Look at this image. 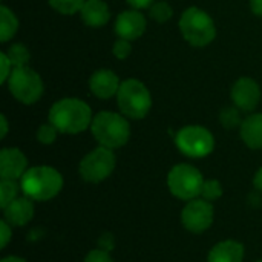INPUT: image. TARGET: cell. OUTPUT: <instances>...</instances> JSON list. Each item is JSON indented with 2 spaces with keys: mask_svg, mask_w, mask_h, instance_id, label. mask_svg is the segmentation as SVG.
Instances as JSON below:
<instances>
[{
  "mask_svg": "<svg viewBox=\"0 0 262 262\" xmlns=\"http://www.w3.org/2000/svg\"><path fill=\"white\" fill-rule=\"evenodd\" d=\"M92 111L89 104L78 98H63L49 111V123L61 134H80L92 124Z\"/></svg>",
  "mask_w": 262,
  "mask_h": 262,
  "instance_id": "1",
  "label": "cell"
},
{
  "mask_svg": "<svg viewBox=\"0 0 262 262\" xmlns=\"http://www.w3.org/2000/svg\"><path fill=\"white\" fill-rule=\"evenodd\" d=\"M63 187L61 173L49 166L31 167L20 178V189L32 201H48L55 198Z\"/></svg>",
  "mask_w": 262,
  "mask_h": 262,
  "instance_id": "2",
  "label": "cell"
},
{
  "mask_svg": "<svg viewBox=\"0 0 262 262\" xmlns=\"http://www.w3.org/2000/svg\"><path fill=\"white\" fill-rule=\"evenodd\" d=\"M91 130L94 138L107 149L123 147L130 137V126L127 120L115 112H100L94 117Z\"/></svg>",
  "mask_w": 262,
  "mask_h": 262,
  "instance_id": "3",
  "label": "cell"
},
{
  "mask_svg": "<svg viewBox=\"0 0 262 262\" xmlns=\"http://www.w3.org/2000/svg\"><path fill=\"white\" fill-rule=\"evenodd\" d=\"M117 103L124 117L141 120L149 114L152 107V97L149 89L141 81L129 78L120 84L117 92Z\"/></svg>",
  "mask_w": 262,
  "mask_h": 262,
  "instance_id": "4",
  "label": "cell"
},
{
  "mask_svg": "<svg viewBox=\"0 0 262 262\" xmlns=\"http://www.w3.org/2000/svg\"><path fill=\"white\" fill-rule=\"evenodd\" d=\"M180 31L183 37L196 48L207 46L216 35V28L212 17L206 11L195 6L183 12L180 18Z\"/></svg>",
  "mask_w": 262,
  "mask_h": 262,
  "instance_id": "5",
  "label": "cell"
},
{
  "mask_svg": "<svg viewBox=\"0 0 262 262\" xmlns=\"http://www.w3.org/2000/svg\"><path fill=\"white\" fill-rule=\"evenodd\" d=\"M204 178L201 172L190 164H178L167 175V187L173 196L183 201L196 200L201 195Z\"/></svg>",
  "mask_w": 262,
  "mask_h": 262,
  "instance_id": "6",
  "label": "cell"
},
{
  "mask_svg": "<svg viewBox=\"0 0 262 262\" xmlns=\"http://www.w3.org/2000/svg\"><path fill=\"white\" fill-rule=\"evenodd\" d=\"M6 83L12 97L23 104H32L43 95V81L40 75L28 66L14 68Z\"/></svg>",
  "mask_w": 262,
  "mask_h": 262,
  "instance_id": "7",
  "label": "cell"
},
{
  "mask_svg": "<svg viewBox=\"0 0 262 262\" xmlns=\"http://www.w3.org/2000/svg\"><path fill=\"white\" fill-rule=\"evenodd\" d=\"M177 147L190 158H204L215 147L213 135L203 126H186L175 137Z\"/></svg>",
  "mask_w": 262,
  "mask_h": 262,
  "instance_id": "8",
  "label": "cell"
},
{
  "mask_svg": "<svg viewBox=\"0 0 262 262\" xmlns=\"http://www.w3.org/2000/svg\"><path fill=\"white\" fill-rule=\"evenodd\" d=\"M117 160L112 152V149H107L104 146H100L89 152L81 161H80V175L88 183H101L104 181L115 169Z\"/></svg>",
  "mask_w": 262,
  "mask_h": 262,
  "instance_id": "9",
  "label": "cell"
},
{
  "mask_svg": "<svg viewBox=\"0 0 262 262\" xmlns=\"http://www.w3.org/2000/svg\"><path fill=\"white\" fill-rule=\"evenodd\" d=\"M215 210L210 201L192 200L181 210V224L192 233H203L210 229L213 223Z\"/></svg>",
  "mask_w": 262,
  "mask_h": 262,
  "instance_id": "10",
  "label": "cell"
},
{
  "mask_svg": "<svg viewBox=\"0 0 262 262\" xmlns=\"http://www.w3.org/2000/svg\"><path fill=\"white\" fill-rule=\"evenodd\" d=\"M261 98V89L258 83L249 77L239 78L232 88V100L241 111H253Z\"/></svg>",
  "mask_w": 262,
  "mask_h": 262,
  "instance_id": "11",
  "label": "cell"
},
{
  "mask_svg": "<svg viewBox=\"0 0 262 262\" xmlns=\"http://www.w3.org/2000/svg\"><path fill=\"white\" fill-rule=\"evenodd\" d=\"M28 170V160L20 149L5 147L0 152V177L2 180H20Z\"/></svg>",
  "mask_w": 262,
  "mask_h": 262,
  "instance_id": "12",
  "label": "cell"
},
{
  "mask_svg": "<svg viewBox=\"0 0 262 262\" xmlns=\"http://www.w3.org/2000/svg\"><path fill=\"white\" fill-rule=\"evenodd\" d=\"M146 31V18L137 9L124 11L117 17L115 21V32L120 38L126 40H137Z\"/></svg>",
  "mask_w": 262,
  "mask_h": 262,
  "instance_id": "13",
  "label": "cell"
},
{
  "mask_svg": "<svg viewBox=\"0 0 262 262\" xmlns=\"http://www.w3.org/2000/svg\"><path fill=\"white\" fill-rule=\"evenodd\" d=\"M120 78L117 77L115 72L109 71V69H100L95 71L89 80V88L91 92L103 100H107L114 95H117L118 89H120Z\"/></svg>",
  "mask_w": 262,
  "mask_h": 262,
  "instance_id": "14",
  "label": "cell"
},
{
  "mask_svg": "<svg viewBox=\"0 0 262 262\" xmlns=\"http://www.w3.org/2000/svg\"><path fill=\"white\" fill-rule=\"evenodd\" d=\"M34 216V204L28 196L15 198L11 204L3 209V220L11 226H26Z\"/></svg>",
  "mask_w": 262,
  "mask_h": 262,
  "instance_id": "15",
  "label": "cell"
},
{
  "mask_svg": "<svg viewBox=\"0 0 262 262\" xmlns=\"http://www.w3.org/2000/svg\"><path fill=\"white\" fill-rule=\"evenodd\" d=\"M244 246L238 241H221L209 252L207 262H243Z\"/></svg>",
  "mask_w": 262,
  "mask_h": 262,
  "instance_id": "16",
  "label": "cell"
},
{
  "mask_svg": "<svg viewBox=\"0 0 262 262\" xmlns=\"http://www.w3.org/2000/svg\"><path fill=\"white\" fill-rule=\"evenodd\" d=\"M80 14L84 25L91 28H101L111 18V11L103 0H86Z\"/></svg>",
  "mask_w": 262,
  "mask_h": 262,
  "instance_id": "17",
  "label": "cell"
},
{
  "mask_svg": "<svg viewBox=\"0 0 262 262\" xmlns=\"http://www.w3.org/2000/svg\"><path fill=\"white\" fill-rule=\"evenodd\" d=\"M241 127V138L250 149H262V114L247 117Z\"/></svg>",
  "mask_w": 262,
  "mask_h": 262,
  "instance_id": "18",
  "label": "cell"
},
{
  "mask_svg": "<svg viewBox=\"0 0 262 262\" xmlns=\"http://www.w3.org/2000/svg\"><path fill=\"white\" fill-rule=\"evenodd\" d=\"M17 28L18 20L14 15V12L6 6H0V41H8L17 32Z\"/></svg>",
  "mask_w": 262,
  "mask_h": 262,
  "instance_id": "19",
  "label": "cell"
},
{
  "mask_svg": "<svg viewBox=\"0 0 262 262\" xmlns=\"http://www.w3.org/2000/svg\"><path fill=\"white\" fill-rule=\"evenodd\" d=\"M9 61L12 63L14 68H20V66H26L29 58H31V54L28 51V48L25 45H20V43H15L12 45L8 52H6Z\"/></svg>",
  "mask_w": 262,
  "mask_h": 262,
  "instance_id": "20",
  "label": "cell"
},
{
  "mask_svg": "<svg viewBox=\"0 0 262 262\" xmlns=\"http://www.w3.org/2000/svg\"><path fill=\"white\" fill-rule=\"evenodd\" d=\"M18 189L20 186L12 180H2L0 183V207L5 209L8 204H11L15 198H18Z\"/></svg>",
  "mask_w": 262,
  "mask_h": 262,
  "instance_id": "21",
  "label": "cell"
},
{
  "mask_svg": "<svg viewBox=\"0 0 262 262\" xmlns=\"http://www.w3.org/2000/svg\"><path fill=\"white\" fill-rule=\"evenodd\" d=\"M86 0H49V5L60 14L72 15L80 12Z\"/></svg>",
  "mask_w": 262,
  "mask_h": 262,
  "instance_id": "22",
  "label": "cell"
},
{
  "mask_svg": "<svg viewBox=\"0 0 262 262\" xmlns=\"http://www.w3.org/2000/svg\"><path fill=\"white\" fill-rule=\"evenodd\" d=\"M149 14H150V17H152L155 21H158V23H166V21L172 17L173 11H172V6H170L167 2H155L154 5H150Z\"/></svg>",
  "mask_w": 262,
  "mask_h": 262,
  "instance_id": "23",
  "label": "cell"
},
{
  "mask_svg": "<svg viewBox=\"0 0 262 262\" xmlns=\"http://www.w3.org/2000/svg\"><path fill=\"white\" fill-rule=\"evenodd\" d=\"M220 120H221V124H223L226 129H233V127H238V126L243 124L238 107H226V109L221 112Z\"/></svg>",
  "mask_w": 262,
  "mask_h": 262,
  "instance_id": "24",
  "label": "cell"
},
{
  "mask_svg": "<svg viewBox=\"0 0 262 262\" xmlns=\"http://www.w3.org/2000/svg\"><path fill=\"white\" fill-rule=\"evenodd\" d=\"M223 195V186L218 180H209L204 181L203 190H201V196L206 201H216L218 198H221Z\"/></svg>",
  "mask_w": 262,
  "mask_h": 262,
  "instance_id": "25",
  "label": "cell"
},
{
  "mask_svg": "<svg viewBox=\"0 0 262 262\" xmlns=\"http://www.w3.org/2000/svg\"><path fill=\"white\" fill-rule=\"evenodd\" d=\"M57 134H58V129L52 124V123H46V124H41L37 130V140L41 143V144H52L57 138Z\"/></svg>",
  "mask_w": 262,
  "mask_h": 262,
  "instance_id": "26",
  "label": "cell"
},
{
  "mask_svg": "<svg viewBox=\"0 0 262 262\" xmlns=\"http://www.w3.org/2000/svg\"><path fill=\"white\" fill-rule=\"evenodd\" d=\"M114 55L120 60H124L130 55L132 52V46H130V40H126V38H120L114 43Z\"/></svg>",
  "mask_w": 262,
  "mask_h": 262,
  "instance_id": "27",
  "label": "cell"
},
{
  "mask_svg": "<svg viewBox=\"0 0 262 262\" xmlns=\"http://www.w3.org/2000/svg\"><path fill=\"white\" fill-rule=\"evenodd\" d=\"M12 69H14V66H12V63L9 61L6 52H2V54H0V83H6V81H8V78H9Z\"/></svg>",
  "mask_w": 262,
  "mask_h": 262,
  "instance_id": "28",
  "label": "cell"
},
{
  "mask_svg": "<svg viewBox=\"0 0 262 262\" xmlns=\"http://www.w3.org/2000/svg\"><path fill=\"white\" fill-rule=\"evenodd\" d=\"M83 262H114V259L111 258L109 252L101 250V249H95V250H91L86 255Z\"/></svg>",
  "mask_w": 262,
  "mask_h": 262,
  "instance_id": "29",
  "label": "cell"
},
{
  "mask_svg": "<svg viewBox=\"0 0 262 262\" xmlns=\"http://www.w3.org/2000/svg\"><path fill=\"white\" fill-rule=\"evenodd\" d=\"M11 224L9 223H6L5 220H2L0 221V247L2 249H5L8 244H9V241H11V238H12V230H11Z\"/></svg>",
  "mask_w": 262,
  "mask_h": 262,
  "instance_id": "30",
  "label": "cell"
},
{
  "mask_svg": "<svg viewBox=\"0 0 262 262\" xmlns=\"http://www.w3.org/2000/svg\"><path fill=\"white\" fill-rule=\"evenodd\" d=\"M100 247L98 249H101V250H106V252H111L112 249H114V246H115V243H114V236L112 235H109V233H106V235H103L101 238H100Z\"/></svg>",
  "mask_w": 262,
  "mask_h": 262,
  "instance_id": "31",
  "label": "cell"
},
{
  "mask_svg": "<svg viewBox=\"0 0 262 262\" xmlns=\"http://www.w3.org/2000/svg\"><path fill=\"white\" fill-rule=\"evenodd\" d=\"M130 6H134L135 9H143L147 8L154 3V0H126Z\"/></svg>",
  "mask_w": 262,
  "mask_h": 262,
  "instance_id": "32",
  "label": "cell"
},
{
  "mask_svg": "<svg viewBox=\"0 0 262 262\" xmlns=\"http://www.w3.org/2000/svg\"><path fill=\"white\" fill-rule=\"evenodd\" d=\"M250 8L256 15L262 17V0H250Z\"/></svg>",
  "mask_w": 262,
  "mask_h": 262,
  "instance_id": "33",
  "label": "cell"
},
{
  "mask_svg": "<svg viewBox=\"0 0 262 262\" xmlns=\"http://www.w3.org/2000/svg\"><path fill=\"white\" fill-rule=\"evenodd\" d=\"M253 184H255V187L262 193V167L256 172V175L253 178Z\"/></svg>",
  "mask_w": 262,
  "mask_h": 262,
  "instance_id": "34",
  "label": "cell"
},
{
  "mask_svg": "<svg viewBox=\"0 0 262 262\" xmlns=\"http://www.w3.org/2000/svg\"><path fill=\"white\" fill-rule=\"evenodd\" d=\"M0 124H2V134H0V138H5L6 134H8V121H6V117L5 115H0Z\"/></svg>",
  "mask_w": 262,
  "mask_h": 262,
  "instance_id": "35",
  "label": "cell"
},
{
  "mask_svg": "<svg viewBox=\"0 0 262 262\" xmlns=\"http://www.w3.org/2000/svg\"><path fill=\"white\" fill-rule=\"evenodd\" d=\"M0 262H26L23 258H18V256H8V258H3Z\"/></svg>",
  "mask_w": 262,
  "mask_h": 262,
  "instance_id": "36",
  "label": "cell"
},
{
  "mask_svg": "<svg viewBox=\"0 0 262 262\" xmlns=\"http://www.w3.org/2000/svg\"><path fill=\"white\" fill-rule=\"evenodd\" d=\"M258 262H262V261H258Z\"/></svg>",
  "mask_w": 262,
  "mask_h": 262,
  "instance_id": "37",
  "label": "cell"
}]
</instances>
